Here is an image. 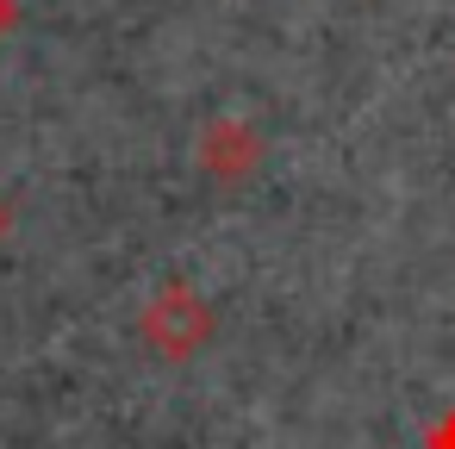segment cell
Here are the masks:
<instances>
[{
    "instance_id": "7a4b0ae2",
    "label": "cell",
    "mask_w": 455,
    "mask_h": 449,
    "mask_svg": "<svg viewBox=\"0 0 455 449\" xmlns=\"http://www.w3.org/2000/svg\"><path fill=\"white\" fill-rule=\"evenodd\" d=\"M13 26V0H0V32H7Z\"/></svg>"
},
{
    "instance_id": "6da1fadb",
    "label": "cell",
    "mask_w": 455,
    "mask_h": 449,
    "mask_svg": "<svg viewBox=\"0 0 455 449\" xmlns=\"http://www.w3.org/2000/svg\"><path fill=\"white\" fill-rule=\"evenodd\" d=\"M144 331L169 349V356H188L200 337H206V306H194L181 287L175 293H163L156 306H150V318H144Z\"/></svg>"
}]
</instances>
